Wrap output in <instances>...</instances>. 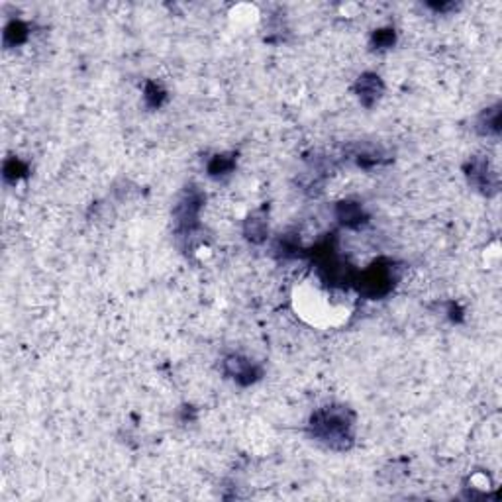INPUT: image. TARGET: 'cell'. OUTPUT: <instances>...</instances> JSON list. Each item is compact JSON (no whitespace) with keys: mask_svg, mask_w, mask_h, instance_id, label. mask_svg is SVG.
Returning a JSON list of instances; mask_svg holds the SVG:
<instances>
[{"mask_svg":"<svg viewBox=\"0 0 502 502\" xmlns=\"http://www.w3.org/2000/svg\"><path fill=\"white\" fill-rule=\"evenodd\" d=\"M355 90H357V95H359V99H361L365 106H371L383 95V83H381V79L377 75L367 73V75L359 77L357 85H355Z\"/></svg>","mask_w":502,"mask_h":502,"instance_id":"cell-5","label":"cell"},{"mask_svg":"<svg viewBox=\"0 0 502 502\" xmlns=\"http://www.w3.org/2000/svg\"><path fill=\"white\" fill-rule=\"evenodd\" d=\"M161 99H163V90L159 89L158 85L149 83L148 90H146V100H148L149 104L155 109V106H159V104H161Z\"/></svg>","mask_w":502,"mask_h":502,"instance_id":"cell-10","label":"cell"},{"mask_svg":"<svg viewBox=\"0 0 502 502\" xmlns=\"http://www.w3.org/2000/svg\"><path fill=\"white\" fill-rule=\"evenodd\" d=\"M224 371L239 384H251L261 375L256 365L251 363L249 359H246V357H239V355L228 357L226 361H224Z\"/></svg>","mask_w":502,"mask_h":502,"instance_id":"cell-2","label":"cell"},{"mask_svg":"<svg viewBox=\"0 0 502 502\" xmlns=\"http://www.w3.org/2000/svg\"><path fill=\"white\" fill-rule=\"evenodd\" d=\"M469 181H471L475 187H479L484 193H489V188L496 190V175L492 173L489 161L484 159H473L471 169H469Z\"/></svg>","mask_w":502,"mask_h":502,"instance_id":"cell-4","label":"cell"},{"mask_svg":"<svg viewBox=\"0 0 502 502\" xmlns=\"http://www.w3.org/2000/svg\"><path fill=\"white\" fill-rule=\"evenodd\" d=\"M391 283H393L391 267H371L369 271H365L363 279H361V286L369 295H383L391 288Z\"/></svg>","mask_w":502,"mask_h":502,"instance_id":"cell-3","label":"cell"},{"mask_svg":"<svg viewBox=\"0 0 502 502\" xmlns=\"http://www.w3.org/2000/svg\"><path fill=\"white\" fill-rule=\"evenodd\" d=\"M477 128L484 136H496L498 130H501V112H498V109H489L487 112H482Z\"/></svg>","mask_w":502,"mask_h":502,"instance_id":"cell-8","label":"cell"},{"mask_svg":"<svg viewBox=\"0 0 502 502\" xmlns=\"http://www.w3.org/2000/svg\"><path fill=\"white\" fill-rule=\"evenodd\" d=\"M234 167V159H230L228 155H216V158L212 159V163H210V175L212 177H222V175H228L230 171Z\"/></svg>","mask_w":502,"mask_h":502,"instance_id":"cell-9","label":"cell"},{"mask_svg":"<svg viewBox=\"0 0 502 502\" xmlns=\"http://www.w3.org/2000/svg\"><path fill=\"white\" fill-rule=\"evenodd\" d=\"M269 232V224L263 212H253L251 216H247L246 224H244V234L251 242V244H261L267 237Z\"/></svg>","mask_w":502,"mask_h":502,"instance_id":"cell-6","label":"cell"},{"mask_svg":"<svg viewBox=\"0 0 502 502\" xmlns=\"http://www.w3.org/2000/svg\"><path fill=\"white\" fill-rule=\"evenodd\" d=\"M310 430L318 442L332 449H347L354 442V414L345 406H326L312 416Z\"/></svg>","mask_w":502,"mask_h":502,"instance_id":"cell-1","label":"cell"},{"mask_svg":"<svg viewBox=\"0 0 502 502\" xmlns=\"http://www.w3.org/2000/svg\"><path fill=\"white\" fill-rule=\"evenodd\" d=\"M375 43H377V48H391V46L394 43L393 30L377 32V36H375Z\"/></svg>","mask_w":502,"mask_h":502,"instance_id":"cell-11","label":"cell"},{"mask_svg":"<svg viewBox=\"0 0 502 502\" xmlns=\"http://www.w3.org/2000/svg\"><path fill=\"white\" fill-rule=\"evenodd\" d=\"M337 218H340V222L345 224V226H359V224H363L365 222V212L361 204H357V202H342L340 207H337Z\"/></svg>","mask_w":502,"mask_h":502,"instance_id":"cell-7","label":"cell"}]
</instances>
